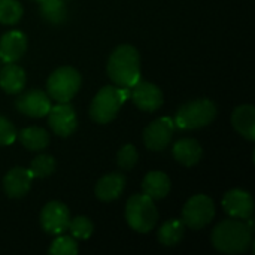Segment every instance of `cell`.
<instances>
[{
    "label": "cell",
    "instance_id": "obj_30",
    "mask_svg": "<svg viewBox=\"0 0 255 255\" xmlns=\"http://www.w3.org/2000/svg\"><path fill=\"white\" fill-rule=\"evenodd\" d=\"M34 1H40V0H34Z\"/></svg>",
    "mask_w": 255,
    "mask_h": 255
},
{
    "label": "cell",
    "instance_id": "obj_15",
    "mask_svg": "<svg viewBox=\"0 0 255 255\" xmlns=\"http://www.w3.org/2000/svg\"><path fill=\"white\" fill-rule=\"evenodd\" d=\"M33 176L28 169L24 167H15L7 172V175L3 179V188L4 193L10 199H19L24 197L31 187Z\"/></svg>",
    "mask_w": 255,
    "mask_h": 255
},
{
    "label": "cell",
    "instance_id": "obj_11",
    "mask_svg": "<svg viewBox=\"0 0 255 255\" xmlns=\"http://www.w3.org/2000/svg\"><path fill=\"white\" fill-rule=\"evenodd\" d=\"M130 97L134 105L145 112H154L163 105V93L161 90L145 81H139L130 88Z\"/></svg>",
    "mask_w": 255,
    "mask_h": 255
},
{
    "label": "cell",
    "instance_id": "obj_24",
    "mask_svg": "<svg viewBox=\"0 0 255 255\" xmlns=\"http://www.w3.org/2000/svg\"><path fill=\"white\" fill-rule=\"evenodd\" d=\"M22 16V6L18 0H0V22L16 24Z\"/></svg>",
    "mask_w": 255,
    "mask_h": 255
},
{
    "label": "cell",
    "instance_id": "obj_6",
    "mask_svg": "<svg viewBox=\"0 0 255 255\" xmlns=\"http://www.w3.org/2000/svg\"><path fill=\"white\" fill-rule=\"evenodd\" d=\"M81 87V75L76 69L70 66H63L54 70L46 82L48 96L58 102L66 103L78 93Z\"/></svg>",
    "mask_w": 255,
    "mask_h": 255
},
{
    "label": "cell",
    "instance_id": "obj_19",
    "mask_svg": "<svg viewBox=\"0 0 255 255\" xmlns=\"http://www.w3.org/2000/svg\"><path fill=\"white\" fill-rule=\"evenodd\" d=\"M202 155H203V149L200 143L194 139H181L173 145L175 160L185 167L196 166L202 160Z\"/></svg>",
    "mask_w": 255,
    "mask_h": 255
},
{
    "label": "cell",
    "instance_id": "obj_12",
    "mask_svg": "<svg viewBox=\"0 0 255 255\" xmlns=\"http://www.w3.org/2000/svg\"><path fill=\"white\" fill-rule=\"evenodd\" d=\"M16 109L33 118H40L48 115L51 109V97L40 90H28L16 99Z\"/></svg>",
    "mask_w": 255,
    "mask_h": 255
},
{
    "label": "cell",
    "instance_id": "obj_23",
    "mask_svg": "<svg viewBox=\"0 0 255 255\" xmlns=\"http://www.w3.org/2000/svg\"><path fill=\"white\" fill-rule=\"evenodd\" d=\"M40 15L51 24H60L66 19L67 9L64 0H40Z\"/></svg>",
    "mask_w": 255,
    "mask_h": 255
},
{
    "label": "cell",
    "instance_id": "obj_26",
    "mask_svg": "<svg viewBox=\"0 0 255 255\" xmlns=\"http://www.w3.org/2000/svg\"><path fill=\"white\" fill-rule=\"evenodd\" d=\"M67 230H70V235L76 239H88L93 235L94 226L87 217H75L73 220L70 218Z\"/></svg>",
    "mask_w": 255,
    "mask_h": 255
},
{
    "label": "cell",
    "instance_id": "obj_13",
    "mask_svg": "<svg viewBox=\"0 0 255 255\" xmlns=\"http://www.w3.org/2000/svg\"><path fill=\"white\" fill-rule=\"evenodd\" d=\"M223 208L227 215L238 220H248L254 212V200L244 190H230L223 197Z\"/></svg>",
    "mask_w": 255,
    "mask_h": 255
},
{
    "label": "cell",
    "instance_id": "obj_10",
    "mask_svg": "<svg viewBox=\"0 0 255 255\" xmlns=\"http://www.w3.org/2000/svg\"><path fill=\"white\" fill-rule=\"evenodd\" d=\"M48 121L52 131L60 137H69L76 130V114L69 102L51 106L48 112Z\"/></svg>",
    "mask_w": 255,
    "mask_h": 255
},
{
    "label": "cell",
    "instance_id": "obj_22",
    "mask_svg": "<svg viewBox=\"0 0 255 255\" xmlns=\"http://www.w3.org/2000/svg\"><path fill=\"white\" fill-rule=\"evenodd\" d=\"M184 235H185V226L182 220L173 218L163 223V226L158 230V241L166 247H175L184 239Z\"/></svg>",
    "mask_w": 255,
    "mask_h": 255
},
{
    "label": "cell",
    "instance_id": "obj_29",
    "mask_svg": "<svg viewBox=\"0 0 255 255\" xmlns=\"http://www.w3.org/2000/svg\"><path fill=\"white\" fill-rule=\"evenodd\" d=\"M16 139V130L13 124L0 115V146H7L12 145Z\"/></svg>",
    "mask_w": 255,
    "mask_h": 255
},
{
    "label": "cell",
    "instance_id": "obj_25",
    "mask_svg": "<svg viewBox=\"0 0 255 255\" xmlns=\"http://www.w3.org/2000/svg\"><path fill=\"white\" fill-rule=\"evenodd\" d=\"M55 170V160L51 155H39L31 161L30 173L33 178H46Z\"/></svg>",
    "mask_w": 255,
    "mask_h": 255
},
{
    "label": "cell",
    "instance_id": "obj_2",
    "mask_svg": "<svg viewBox=\"0 0 255 255\" xmlns=\"http://www.w3.org/2000/svg\"><path fill=\"white\" fill-rule=\"evenodd\" d=\"M212 245L226 254L245 253L253 245V229L238 218L224 220L212 232Z\"/></svg>",
    "mask_w": 255,
    "mask_h": 255
},
{
    "label": "cell",
    "instance_id": "obj_8",
    "mask_svg": "<svg viewBox=\"0 0 255 255\" xmlns=\"http://www.w3.org/2000/svg\"><path fill=\"white\" fill-rule=\"evenodd\" d=\"M175 123L169 117H161L152 121L143 131V142L151 151H163L172 142Z\"/></svg>",
    "mask_w": 255,
    "mask_h": 255
},
{
    "label": "cell",
    "instance_id": "obj_16",
    "mask_svg": "<svg viewBox=\"0 0 255 255\" xmlns=\"http://www.w3.org/2000/svg\"><path fill=\"white\" fill-rule=\"evenodd\" d=\"M126 187V178L121 173H109L102 176L96 184V197L102 202H112L121 196Z\"/></svg>",
    "mask_w": 255,
    "mask_h": 255
},
{
    "label": "cell",
    "instance_id": "obj_4",
    "mask_svg": "<svg viewBox=\"0 0 255 255\" xmlns=\"http://www.w3.org/2000/svg\"><path fill=\"white\" fill-rule=\"evenodd\" d=\"M217 117V106L209 99H197L182 105L175 115V126L181 130H196L211 124Z\"/></svg>",
    "mask_w": 255,
    "mask_h": 255
},
{
    "label": "cell",
    "instance_id": "obj_28",
    "mask_svg": "<svg viewBox=\"0 0 255 255\" xmlns=\"http://www.w3.org/2000/svg\"><path fill=\"white\" fill-rule=\"evenodd\" d=\"M137 151L133 145H124L117 154V163L124 170H131L137 163Z\"/></svg>",
    "mask_w": 255,
    "mask_h": 255
},
{
    "label": "cell",
    "instance_id": "obj_20",
    "mask_svg": "<svg viewBox=\"0 0 255 255\" xmlns=\"http://www.w3.org/2000/svg\"><path fill=\"white\" fill-rule=\"evenodd\" d=\"M143 194L151 197L152 200L164 199L170 191V179L163 172H149L142 182Z\"/></svg>",
    "mask_w": 255,
    "mask_h": 255
},
{
    "label": "cell",
    "instance_id": "obj_1",
    "mask_svg": "<svg viewBox=\"0 0 255 255\" xmlns=\"http://www.w3.org/2000/svg\"><path fill=\"white\" fill-rule=\"evenodd\" d=\"M111 81L121 88H131L140 81V55L131 45H120L108 61Z\"/></svg>",
    "mask_w": 255,
    "mask_h": 255
},
{
    "label": "cell",
    "instance_id": "obj_3",
    "mask_svg": "<svg viewBox=\"0 0 255 255\" xmlns=\"http://www.w3.org/2000/svg\"><path fill=\"white\" fill-rule=\"evenodd\" d=\"M130 97V88H117L112 85L103 87L90 105V117L99 123L106 124L115 118L123 103Z\"/></svg>",
    "mask_w": 255,
    "mask_h": 255
},
{
    "label": "cell",
    "instance_id": "obj_27",
    "mask_svg": "<svg viewBox=\"0 0 255 255\" xmlns=\"http://www.w3.org/2000/svg\"><path fill=\"white\" fill-rule=\"evenodd\" d=\"M49 254L76 255L78 254V244L73 236H60L52 242V245L49 248Z\"/></svg>",
    "mask_w": 255,
    "mask_h": 255
},
{
    "label": "cell",
    "instance_id": "obj_18",
    "mask_svg": "<svg viewBox=\"0 0 255 255\" xmlns=\"http://www.w3.org/2000/svg\"><path fill=\"white\" fill-rule=\"evenodd\" d=\"M27 76L21 66L15 63H6L4 67L0 70V87L7 94L21 93L25 88Z\"/></svg>",
    "mask_w": 255,
    "mask_h": 255
},
{
    "label": "cell",
    "instance_id": "obj_5",
    "mask_svg": "<svg viewBox=\"0 0 255 255\" xmlns=\"http://www.w3.org/2000/svg\"><path fill=\"white\" fill-rule=\"evenodd\" d=\"M126 220L128 226L139 233L151 232L158 221V211L154 200L146 194L131 196L126 205Z\"/></svg>",
    "mask_w": 255,
    "mask_h": 255
},
{
    "label": "cell",
    "instance_id": "obj_17",
    "mask_svg": "<svg viewBox=\"0 0 255 255\" xmlns=\"http://www.w3.org/2000/svg\"><path fill=\"white\" fill-rule=\"evenodd\" d=\"M235 130L247 140H255V108L253 105H241L232 114Z\"/></svg>",
    "mask_w": 255,
    "mask_h": 255
},
{
    "label": "cell",
    "instance_id": "obj_7",
    "mask_svg": "<svg viewBox=\"0 0 255 255\" xmlns=\"http://www.w3.org/2000/svg\"><path fill=\"white\" fill-rule=\"evenodd\" d=\"M215 217V205L211 197L205 194L193 196L182 209V223L184 226L200 230L208 226Z\"/></svg>",
    "mask_w": 255,
    "mask_h": 255
},
{
    "label": "cell",
    "instance_id": "obj_14",
    "mask_svg": "<svg viewBox=\"0 0 255 255\" xmlns=\"http://www.w3.org/2000/svg\"><path fill=\"white\" fill-rule=\"evenodd\" d=\"M27 51V36L22 31L10 30L0 39V60L16 63Z\"/></svg>",
    "mask_w": 255,
    "mask_h": 255
},
{
    "label": "cell",
    "instance_id": "obj_21",
    "mask_svg": "<svg viewBox=\"0 0 255 255\" xmlns=\"http://www.w3.org/2000/svg\"><path fill=\"white\" fill-rule=\"evenodd\" d=\"M18 139L28 151H42L49 145V134L40 127H27L21 130Z\"/></svg>",
    "mask_w": 255,
    "mask_h": 255
},
{
    "label": "cell",
    "instance_id": "obj_9",
    "mask_svg": "<svg viewBox=\"0 0 255 255\" xmlns=\"http://www.w3.org/2000/svg\"><path fill=\"white\" fill-rule=\"evenodd\" d=\"M70 212L61 202H49L40 212V224L49 235H61L69 229Z\"/></svg>",
    "mask_w": 255,
    "mask_h": 255
}]
</instances>
